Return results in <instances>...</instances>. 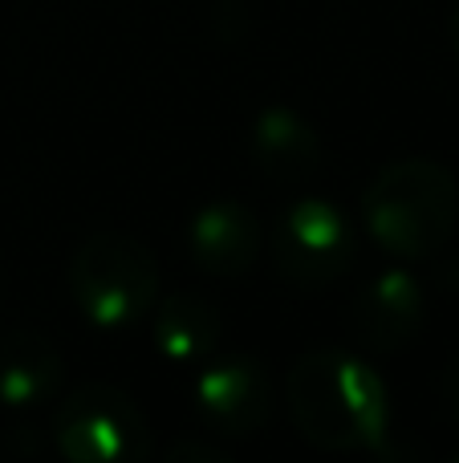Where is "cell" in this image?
<instances>
[{"mask_svg": "<svg viewBox=\"0 0 459 463\" xmlns=\"http://www.w3.org/2000/svg\"><path fill=\"white\" fill-rule=\"evenodd\" d=\"M289 415L297 435L317 451L358 456L387 451L390 439V394L374 366L346 350H309L293 362Z\"/></svg>", "mask_w": 459, "mask_h": 463, "instance_id": "1", "label": "cell"}, {"mask_svg": "<svg viewBox=\"0 0 459 463\" xmlns=\"http://www.w3.org/2000/svg\"><path fill=\"white\" fill-rule=\"evenodd\" d=\"M366 236L395 260L444 252L459 224V184L436 159L387 163L362 192Z\"/></svg>", "mask_w": 459, "mask_h": 463, "instance_id": "2", "label": "cell"}, {"mask_svg": "<svg viewBox=\"0 0 459 463\" xmlns=\"http://www.w3.org/2000/svg\"><path fill=\"white\" fill-rule=\"evenodd\" d=\"M70 293L94 329H130L159 301V260L138 236L94 232L70 256Z\"/></svg>", "mask_w": 459, "mask_h": 463, "instance_id": "3", "label": "cell"}, {"mask_svg": "<svg viewBox=\"0 0 459 463\" xmlns=\"http://www.w3.org/2000/svg\"><path fill=\"white\" fill-rule=\"evenodd\" d=\"M49 435L70 463H143L155 451L146 411L114 383H81L61 394Z\"/></svg>", "mask_w": 459, "mask_h": 463, "instance_id": "4", "label": "cell"}, {"mask_svg": "<svg viewBox=\"0 0 459 463\" xmlns=\"http://www.w3.org/2000/svg\"><path fill=\"white\" fill-rule=\"evenodd\" d=\"M268 252L281 280L297 288H325L354 269L358 232L346 212L333 208L330 200L305 195L281 212L268 236Z\"/></svg>", "mask_w": 459, "mask_h": 463, "instance_id": "5", "label": "cell"}, {"mask_svg": "<svg viewBox=\"0 0 459 463\" xmlns=\"http://www.w3.org/2000/svg\"><path fill=\"white\" fill-rule=\"evenodd\" d=\"M195 411L216 435L252 439L273 415V378L252 354H228L195 374Z\"/></svg>", "mask_w": 459, "mask_h": 463, "instance_id": "6", "label": "cell"}, {"mask_svg": "<svg viewBox=\"0 0 459 463\" xmlns=\"http://www.w3.org/2000/svg\"><path fill=\"white\" fill-rule=\"evenodd\" d=\"M350 326L358 342L374 354L407 350L427 326V293L419 277L407 269H382L379 277H370L350 309Z\"/></svg>", "mask_w": 459, "mask_h": 463, "instance_id": "7", "label": "cell"}, {"mask_svg": "<svg viewBox=\"0 0 459 463\" xmlns=\"http://www.w3.org/2000/svg\"><path fill=\"white\" fill-rule=\"evenodd\" d=\"M265 252V232L248 203L208 200L187 224V256L216 280L248 277Z\"/></svg>", "mask_w": 459, "mask_h": 463, "instance_id": "8", "label": "cell"}, {"mask_svg": "<svg viewBox=\"0 0 459 463\" xmlns=\"http://www.w3.org/2000/svg\"><path fill=\"white\" fill-rule=\"evenodd\" d=\"M248 159L281 187L305 184L322 167V135L293 106H265L248 127Z\"/></svg>", "mask_w": 459, "mask_h": 463, "instance_id": "9", "label": "cell"}, {"mask_svg": "<svg viewBox=\"0 0 459 463\" xmlns=\"http://www.w3.org/2000/svg\"><path fill=\"white\" fill-rule=\"evenodd\" d=\"M65 378L61 350L37 329H13L0 337V407L33 411L57 399Z\"/></svg>", "mask_w": 459, "mask_h": 463, "instance_id": "10", "label": "cell"}, {"mask_svg": "<svg viewBox=\"0 0 459 463\" xmlns=\"http://www.w3.org/2000/svg\"><path fill=\"white\" fill-rule=\"evenodd\" d=\"M220 337H224V321H220L216 305H208L203 297L167 293L155 301L151 342L167 362H179V366L208 362L216 354Z\"/></svg>", "mask_w": 459, "mask_h": 463, "instance_id": "11", "label": "cell"}, {"mask_svg": "<svg viewBox=\"0 0 459 463\" xmlns=\"http://www.w3.org/2000/svg\"><path fill=\"white\" fill-rule=\"evenodd\" d=\"M167 459H208V463H224L228 451L211 448V443H195V439H179L167 448Z\"/></svg>", "mask_w": 459, "mask_h": 463, "instance_id": "12", "label": "cell"}, {"mask_svg": "<svg viewBox=\"0 0 459 463\" xmlns=\"http://www.w3.org/2000/svg\"><path fill=\"white\" fill-rule=\"evenodd\" d=\"M439 394H444V411H447V419H452V423L459 427V358L444 370V386H439Z\"/></svg>", "mask_w": 459, "mask_h": 463, "instance_id": "13", "label": "cell"}, {"mask_svg": "<svg viewBox=\"0 0 459 463\" xmlns=\"http://www.w3.org/2000/svg\"><path fill=\"white\" fill-rule=\"evenodd\" d=\"M447 41H452V49H455V57H459V0H455V8H452V21H447Z\"/></svg>", "mask_w": 459, "mask_h": 463, "instance_id": "14", "label": "cell"}]
</instances>
